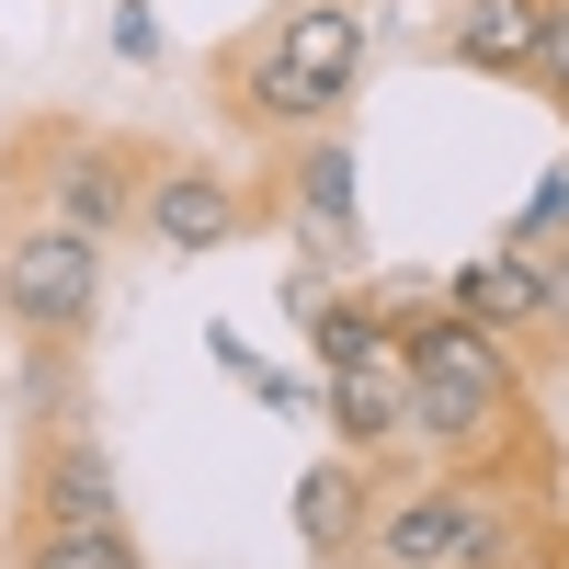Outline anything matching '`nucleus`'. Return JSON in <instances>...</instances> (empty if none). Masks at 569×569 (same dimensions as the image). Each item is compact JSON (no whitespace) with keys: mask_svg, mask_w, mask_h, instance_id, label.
Wrapping results in <instances>:
<instances>
[{"mask_svg":"<svg viewBox=\"0 0 569 569\" xmlns=\"http://www.w3.org/2000/svg\"><path fill=\"white\" fill-rule=\"evenodd\" d=\"M536 319H547V342H569V240H536Z\"/></svg>","mask_w":569,"mask_h":569,"instance_id":"obj_16","label":"nucleus"},{"mask_svg":"<svg viewBox=\"0 0 569 569\" xmlns=\"http://www.w3.org/2000/svg\"><path fill=\"white\" fill-rule=\"evenodd\" d=\"M547 569H569V536H558V558H547Z\"/></svg>","mask_w":569,"mask_h":569,"instance_id":"obj_19","label":"nucleus"},{"mask_svg":"<svg viewBox=\"0 0 569 569\" xmlns=\"http://www.w3.org/2000/svg\"><path fill=\"white\" fill-rule=\"evenodd\" d=\"M365 512H376V490H365V456H319L308 479H297V536H308V558H319V569H353Z\"/></svg>","mask_w":569,"mask_h":569,"instance_id":"obj_10","label":"nucleus"},{"mask_svg":"<svg viewBox=\"0 0 569 569\" xmlns=\"http://www.w3.org/2000/svg\"><path fill=\"white\" fill-rule=\"evenodd\" d=\"M251 217H284L319 273H365V217H353V149H342V126L284 137V160H273V182H262Z\"/></svg>","mask_w":569,"mask_h":569,"instance_id":"obj_6","label":"nucleus"},{"mask_svg":"<svg viewBox=\"0 0 569 569\" xmlns=\"http://www.w3.org/2000/svg\"><path fill=\"white\" fill-rule=\"evenodd\" d=\"M365 91V12L353 0H284V12L217 58V114L251 137H308L342 126Z\"/></svg>","mask_w":569,"mask_h":569,"instance_id":"obj_1","label":"nucleus"},{"mask_svg":"<svg viewBox=\"0 0 569 569\" xmlns=\"http://www.w3.org/2000/svg\"><path fill=\"white\" fill-rule=\"evenodd\" d=\"M456 308L479 319V330H501L512 353H525V342H547V319H536V262H525V251L467 262V273H456Z\"/></svg>","mask_w":569,"mask_h":569,"instance_id":"obj_12","label":"nucleus"},{"mask_svg":"<svg viewBox=\"0 0 569 569\" xmlns=\"http://www.w3.org/2000/svg\"><path fill=\"white\" fill-rule=\"evenodd\" d=\"M12 569H149L126 536V512L114 525H23L12 512Z\"/></svg>","mask_w":569,"mask_h":569,"instance_id":"obj_13","label":"nucleus"},{"mask_svg":"<svg viewBox=\"0 0 569 569\" xmlns=\"http://www.w3.org/2000/svg\"><path fill=\"white\" fill-rule=\"evenodd\" d=\"M399 376H410V445H445V467H479L525 421V353L479 330L456 297H399Z\"/></svg>","mask_w":569,"mask_h":569,"instance_id":"obj_2","label":"nucleus"},{"mask_svg":"<svg viewBox=\"0 0 569 569\" xmlns=\"http://www.w3.org/2000/svg\"><path fill=\"white\" fill-rule=\"evenodd\" d=\"M536 240H569V171H547L525 194V217H512V251H536Z\"/></svg>","mask_w":569,"mask_h":569,"instance_id":"obj_17","label":"nucleus"},{"mask_svg":"<svg viewBox=\"0 0 569 569\" xmlns=\"http://www.w3.org/2000/svg\"><path fill=\"white\" fill-rule=\"evenodd\" d=\"M308 319V342H319V365H365V353H399V297H319L297 308Z\"/></svg>","mask_w":569,"mask_h":569,"instance_id":"obj_14","label":"nucleus"},{"mask_svg":"<svg viewBox=\"0 0 569 569\" xmlns=\"http://www.w3.org/2000/svg\"><path fill=\"white\" fill-rule=\"evenodd\" d=\"M0 182H12V194H46V217L91 228V240H114V228H137L149 137H114V126L34 114V126H12V149H0Z\"/></svg>","mask_w":569,"mask_h":569,"instance_id":"obj_4","label":"nucleus"},{"mask_svg":"<svg viewBox=\"0 0 569 569\" xmlns=\"http://www.w3.org/2000/svg\"><path fill=\"white\" fill-rule=\"evenodd\" d=\"M114 58H160V23H149V0H126V12H114Z\"/></svg>","mask_w":569,"mask_h":569,"instance_id":"obj_18","label":"nucleus"},{"mask_svg":"<svg viewBox=\"0 0 569 569\" xmlns=\"http://www.w3.org/2000/svg\"><path fill=\"white\" fill-rule=\"evenodd\" d=\"M137 228L171 251V262H206V251H228L251 228V194L228 171H206V160H182V149H149V182H137Z\"/></svg>","mask_w":569,"mask_h":569,"instance_id":"obj_7","label":"nucleus"},{"mask_svg":"<svg viewBox=\"0 0 569 569\" xmlns=\"http://www.w3.org/2000/svg\"><path fill=\"white\" fill-rule=\"evenodd\" d=\"M126 490H114V456L80 433V421H46L34 456H23V525H114Z\"/></svg>","mask_w":569,"mask_h":569,"instance_id":"obj_8","label":"nucleus"},{"mask_svg":"<svg viewBox=\"0 0 569 569\" xmlns=\"http://www.w3.org/2000/svg\"><path fill=\"white\" fill-rule=\"evenodd\" d=\"M536 12H547V0H467L456 34H445V58H456L467 80H525V58H536Z\"/></svg>","mask_w":569,"mask_h":569,"instance_id":"obj_11","label":"nucleus"},{"mask_svg":"<svg viewBox=\"0 0 569 569\" xmlns=\"http://www.w3.org/2000/svg\"><path fill=\"white\" fill-rule=\"evenodd\" d=\"M330 433H342V456H388V445H410V376H399V353L330 365Z\"/></svg>","mask_w":569,"mask_h":569,"instance_id":"obj_9","label":"nucleus"},{"mask_svg":"<svg viewBox=\"0 0 569 569\" xmlns=\"http://www.w3.org/2000/svg\"><path fill=\"white\" fill-rule=\"evenodd\" d=\"M525 91L569 114V0H547V12H536V58H525Z\"/></svg>","mask_w":569,"mask_h":569,"instance_id":"obj_15","label":"nucleus"},{"mask_svg":"<svg viewBox=\"0 0 569 569\" xmlns=\"http://www.w3.org/2000/svg\"><path fill=\"white\" fill-rule=\"evenodd\" d=\"M525 536H536L525 490H501L490 456H479V467H445V479L376 501L365 536H353V569H512Z\"/></svg>","mask_w":569,"mask_h":569,"instance_id":"obj_3","label":"nucleus"},{"mask_svg":"<svg viewBox=\"0 0 569 569\" xmlns=\"http://www.w3.org/2000/svg\"><path fill=\"white\" fill-rule=\"evenodd\" d=\"M0 319L23 342H91V319H103V240L34 206L0 240Z\"/></svg>","mask_w":569,"mask_h":569,"instance_id":"obj_5","label":"nucleus"}]
</instances>
